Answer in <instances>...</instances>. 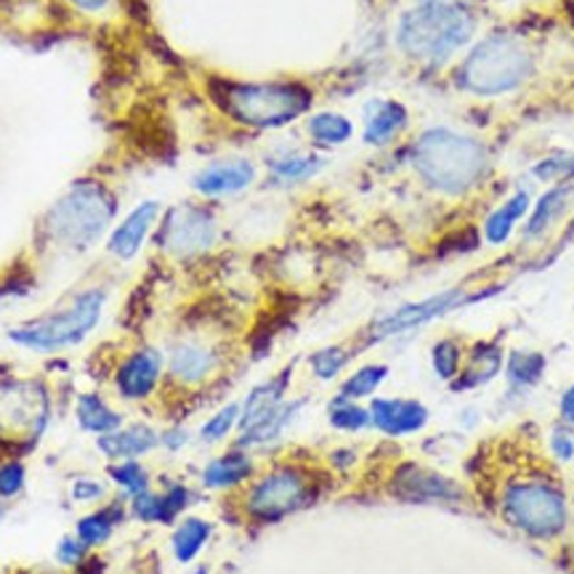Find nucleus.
Instances as JSON below:
<instances>
[{"label": "nucleus", "instance_id": "nucleus-36", "mask_svg": "<svg viewBox=\"0 0 574 574\" xmlns=\"http://www.w3.org/2000/svg\"><path fill=\"white\" fill-rule=\"evenodd\" d=\"M159 495V525H174L178 516L184 514L195 500V493L187 484H168Z\"/></svg>", "mask_w": 574, "mask_h": 574}, {"label": "nucleus", "instance_id": "nucleus-24", "mask_svg": "<svg viewBox=\"0 0 574 574\" xmlns=\"http://www.w3.org/2000/svg\"><path fill=\"white\" fill-rule=\"evenodd\" d=\"M529 208H532V197H529V191L527 189L514 191V195H510L503 206H497L493 213L487 216V221H484L482 227L484 242H489V245H506L510 234H514V229L519 227V221L525 219V216H529Z\"/></svg>", "mask_w": 574, "mask_h": 574}, {"label": "nucleus", "instance_id": "nucleus-26", "mask_svg": "<svg viewBox=\"0 0 574 574\" xmlns=\"http://www.w3.org/2000/svg\"><path fill=\"white\" fill-rule=\"evenodd\" d=\"M266 168H269L274 181L303 184L324 168V157L306 150H283L274 152V155L266 159Z\"/></svg>", "mask_w": 574, "mask_h": 574}, {"label": "nucleus", "instance_id": "nucleus-8", "mask_svg": "<svg viewBox=\"0 0 574 574\" xmlns=\"http://www.w3.org/2000/svg\"><path fill=\"white\" fill-rule=\"evenodd\" d=\"M219 234V219L213 210L181 202L159 219L157 245L170 258L191 261L213 251Z\"/></svg>", "mask_w": 574, "mask_h": 574}, {"label": "nucleus", "instance_id": "nucleus-39", "mask_svg": "<svg viewBox=\"0 0 574 574\" xmlns=\"http://www.w3.org/2000/svg\"><path fill=\"white\" fill-rule=\"evenodd\" d=\"M27 484V468L19 461L0 465V497H16Z\"/></svg>", "mask_w": 574, "mask_h": 574}, {"label": "nucleus", "instance_id": "nucleus-17", "mask_svg": "<svg viewBox=\"0 0 574 574\" xmlns=\"http://www.w3.org/2000/svg\"><path fill=\"white\" fill-rule=\"evenodd\" d=\"M410 125V110L399 99H369L362 107V142L367 146L394 144Z\"/></svg>", "mask_w": 574, "mask_h": 574}, {"label": "nucleus", "instance_id": "nucleus-5", "mask_svg": "<svg viewBox=\"0 0 574 574\" xmlns=\"http://www.w3.org/2000/svg\"><path fill=\"white\" fill-rule=\"evenodd\" d=\"M114 213H118V197L112 195V189L86 178L73 184L48 210L46 234L59 247L86 253L110 232Z\"/></svg>", "mask_w": 574, "mask_h": 574}, {"label": "nucleus", "instance_id": "nucleus-23", "mask_svg": "<svg viewBox=\"0 0 574 574\" xmlns=\"http://www.w3.org/2000/svg\"><path fill=\"white\" fill-rule=\"evenodd\" d=\"M125 514H128V500L118 495L114 500L107 503V506L80 516L78 525H75V534H78L88 548L104 545V542L112 540L114 529H118L120 521L125 519Z\"/></svg>", "mask_w": 574, "mask_h": 574}, {"label": "nucleus", "instance_id": "nucleus-6", "mask_svg": "<svg viewBox=\"0 0 574 574\" xmlns=\"http://www.w3.org/2000/svg\"><path fill=\"white\" fill-rule=\"evenodd\" d=\"M107 306V290L104 287H86V290L75 292L67 306L51 311V314L32 319V322L14 328L9 333L16 346L41 351V354H54V351H64L80 346L88 335L93 333L99 324L101 311Z\"/></svg>", "mask_w": 574, "mask_h": 574}, {"label": "nucleus", "instance_id": "nucleus-14", "mask_svg": "<svg viewBox=\"0 0 574 574\" xmlns=\"http://www.w3.org/2000/svg\"><path fill=\"white\" fill-rule=\"evenodd\" d=\"M159 219H163V206L157 200L139 202L110 232V238H107V253L114 261H120V264L133 261L142 253V247L150 240V234L155 232Z\"/></svg>", "mask_w": 574, "mask_h": 574}, {"label": "nucleus", "instance_id": "nucleus-37", "mask_svg": "<svg viewBox=\"0 0 574 574\" xmlns=\"http://www.w3.org/2000/svg\"><path fill=\"white\" fill-rule=\"evenodd\" d=\"M532 176L540 178V181H548V184H572L574 155L559 152V155L540 159V163L532 168Z\"/></svg>", "mask_w": 574, "mask_h": 574}, {"label": "nucleus", "instance_id": "nucleus-16", "mask_svg": "<svg viewBox=\"0 0 574 574\" xmlns=\"http://www.w3.org/2000/svg\"><path fill=\"white\" fill-rule=\"evenodd\" d=\"M391 493L401 500L415 503H437V500H457L461 489L452 478L439 474V471L423 468V465H401L391 476Z\"/></svg>", "mask_w": 574, "mask_h": 574}, {"label": "nucleus", "instance_id": "nucleus-41", "mask_svg": "<svg viewBox=\"0 0 574 574\" xmlns=\"http://www.w3.org/2000/svg\"><path fill=\"white\" fill-rule=\"evenodd\" d=\"M189 431L184 426H170V429L159 431V446L168 452H181L189 444Z\"/></svg>", "mask_w": 574, "mask_h": 574}, {"label": "nucleus", "instance_id": "nucleus-31", "mask_svg": "<svg viewBox=\"0 0 574 574\" xmlns=\"http://www.w3.org/2000/svg\"><path fill=\"white\" fill-rule=\"evenodd\" d=\"M506 373L514 388H532L542 378V373H545V356L540 351L529 349L510 351Z\"/></svg>", "mask_w": 574, "mask_h": 574}, {"label": "nucleus", "instance_id": "nucleus-12", "mask_svg": "<svg viewBox=\"0 0 574 574\" xmlns=\"http://www.w3.org/2000/svg\"><path fill=\"white\" fill-rule=\"evenodd\" d=\"M221 369V354L213 343L184 338L165 356V375L178 388H200Z\"/></svg>", "mask_w": 574, "mask_h": 574}, {"label": "nucleus", "instance_id": "nucleus-44", "mask_svg": "<svg viewBox=\"0 0 574 574\" xmlns=\"http://www.w3.org/2000/svg\"><path fill=\"white\" fill-rule=\"evenodd\" d=\"M69 3L82 11V14H99V11H104L110 5V0H69Z\"/></svg>", "mask_w": 574, "mask_h": 574}, {"label": "nucleus", "instance_id": "nucleus-13", "mask_svg": "<svg viewBox=\"0 0 574 574\" xmlns=\"http://www.w3.org/2000/svg\"><path fill=\"white\" fill-rule=\"evenodd\" d=\"M258 178V168L247 157H223L202 165L191 176V189L206 200H227L247 191Z\"/></svg>", "mask_w": 574, "mask_h": 574}, {"label": "nucleus", "instance_id": "nucleus-34", "mask_svg": "<svg viewBox=\"0 0 574 574\" xmlns=\"http://www.w3.org/2000/svg\"><path fill=\"white\" fill-rule=\"evenodd\" d=\"M463 362H465V351L461 346V341H455V338H442V341L433 343L431 367L444 383H452L457 375H461Z\"/></svg>", "mask_w": 574, "mask_h": 574}, {"label": "nucleus", "instance_id": "nucleus-40", "mask_svg": "<svg viewBox=\"0 0 574 574\" xmlns=\"http://www.w3.org/2000/svg\"><path fill=\"white\" fill-rule=\"evenodd\" d=\"M86 553H88V545L78 538V534H67V538H62L59 545H56V561L64 566L82 564Z\"/></svg>", "mask_w": 574, "mask_h": 574}, {"label": "nucleus", "instance_id": "nucleus-33", "mask_svg": "<svg viewBox=\"0 0 574 574\" xmlns=\"http://www.w3.org/2000/svg\"><path fill=\"white\" fill-rule=\"evenodd\" d=\"M356 351L343 346V343H333V346H324L314 351L309 356V369L317 380H335L343 369L349 367V362L354 360Z\"/></svg>", "mask_w": 574, "mask_h": 574}, {"label": "nucleus", "instance_id": "nucleus-27", "mask_svg": "<svg viewBox=\"0 0 574 574\" xmlns=\"http://www.w3.org/2000/svg\"><path fill=\"white\" fill-rule=\"evenodd\" d=\"M306 133L314 142V146H324V150H333V146H343L354 139V123L343 112H314L306 120Z\"/></svg>", "mask_w": 574, "mask_h": 574}, {"label": "nucleus", "instance_id": "nucleus-7", "mask_svg": "<svg viewBox=\"0 0 574 574\" xmlns=\"http://www.w3.org/2000/svg\"><path fill=\"white\" fill-rule=\"evenodd\" d=\"M317 497L314 478L301 465H277L247 482L242 503L247 516L258 521H279L298 514Z\"/></svg>", "mask_w": 574, "mask_h": 574}, {"label": "nucleus", "instance_id": "nucleus-15", "mask_svg": "<svg viewBox=\"0 0 574 574\" xmlns=\"http://www.w3.org/2000/svg\"><path fill=\"white\" fill-rule=\"evenodd\" d=\"M369 420L375 431L401 439L423 431L431 420V410L418 399L378 397L369 401Z\"/></svg>", "mask_w": 574, "mask_h": 574}, {"label": "nucleus", "instance_id": "nucleus-30", "mask_svg": "<svg viewBox=\"0 0 574 574\" xmlns=\"http://www.w3.org/2000/svg\"><path fill=\"white\" fill-rule=\"evenodd\" d=\"M388 375H391V369H388V365H380V362H369V365H362L356 367L354 373L349 375L346 380L341 383V397L346 399H369L375 397V391L386 383Z\"/></svg>", "mask_w": 574, "mask_h": 574}, {"label": "nucleus", "instance_id": "nucleus-32", "mask_svg": "<svg viewBox=\"0 0 574 574\" xmlns=\"http://www.w3.org/2000/svg\"><path fill=\"white\" fill-rule=\"evenodd\" d=\"M328 423L333 426L335 431H346V433H360L373 426L369 420V407H362L360 401L338 397L328 405Z\"/></svg>", "mask_w": 574, "mask_h": 574}, {"label": "nucleus", "instance_id": "nucleus-20", "mask_svg": "<svg viewBox=\"0 0 574 574\" xmlns=\"http://www.w3.org/2000/svg\"><path fill=\"white\" fill-rule=\"evenodd\" d=\"M290 375L292 365H287L283 373L272 375L269 380L258 383V386L251 388L245 399H242V415H240V431L251 429L253 423H258L261 418H266L274 407H279L287 397V388H290Z\"/></svg>", "mask_w": 574, "mask_h": 574}, {"label": "nucleus", "instance_id": "nucleus-29", "mask_svg": "<svg viewBox=\"0 0 574 574\" xmlns=\"http://www.w3.org/2000/svg\"><path fill=\"white\" fill-rule=\"evenodd\" d=\"M107 478L114 489H118L120 497L131 500V497L146 493L152 489V476L150 468L139 461H118L107 465Z\"/></svg>", "mask_w": 574, "mask_h": 574}, {"label": "nucleus", "instance_id": "nucleus-42", "mask_svg": "<svg viewBox=\"0 0 574 574\" xmlns=\"http://www.w3.org/2000/svg\"><path fill=\"white\" fill-rule=\"evenodd\" d=\"M553 452H556V457H561V461H570V457L574 455V439L570 437V433H564V431L553 433Z\"/></svg>", "mask_w": 574, "mask_h": 574}, {"label": "nucleus", "instance_id": "nucleus-21", "mask_svg": "<svg viewBox=\"0 0 574 574\" xmlns=\"http://www.w3.org/2000/svg\"><path fill=\"white\" fill-rule=\"evenodd\" d=\"M75 420H78L80 431L91 433V437H107L125 426V415L101 397L99 391H82L75 399Z\"/></svg>", "mask_w": 574, "mask_h": 574}, {"label": "nucleus", "instance_id": "nucleus-9", "mask_svg": "<svg viewBox=\"0 0 574 574\" xmlns=\"http://www.w3.org/2000/svg\"><path fill=\"white\" fill-rule=\"evenodd\" d=\"M508 521L532 538H556L566 527V503L559 489L540 482H519L503 495Z\"/></svg>", "mask_w": 574, "mask_h": 574}, {"label": "nucleus", "instance_id": "nucleus-25", "mask_svg": "<svg viewBox=\"0 0 574 574\" xmlns=\"http://www.w3.org/2000/svg\"><path fill=\"white\" fill-rule=\"evenodd\" d=\"M572 197H574V184H556V187L548 189L545 195L534 202L532 213H529V219L525 223V240L527 242L540 240L542 234H545L548 229L564 216V210L570 208Z\"/></svg>", "mask_w": 574, "mask_h": 574}, {"label": "nucleus", "instance_id": "nucleus-43", "mask_svg": "<svg viewBox=\"0 0 574 574\" xmlns=\"http://www.w3.org/2000/svg\"><path fill=\"white\" fill-rule=\"evenodd\" d=\"M559 412H561V418H564V423L574 426V386L566 388V391H564V397H561Z\"/></svg>", "mask_w": 574, "mask_h": 574}, {"label": "nucleus", "instance_id": "nucleus-28", "mask_svg": "<svg viewBox=\"0 0 574 574\" xmlns=\"http://www.w3.org/2000/svg\"><path fill=\"white\" fill-rule=\"evenodd\" d=\"M210 532L213 527L208 525L206 519L200 516H187L181 519L170 534V548H174V556L181 561V564H189L200 556V551L206 548V542L210 540Z\"/></svg>", "mask_w": 574, "mask_h": 574}, {"label": "nucleus", "instance_id": "nucleus-11", "mask_svg": "<svg viewBox=\"0 0 574 574\" xmlns=\"http://www.w3.org/2000/svg\"><path fill=\"white\" fill-rule=\"evenodd\" d=\"M165 378V356L155 346L128 351L112 373V386L123 401H146Z\"/></svg>", "mask_w": 574, "mask_h": 574}, {"label": "nucleus", "instance_id": "nucleus-2", "mask_svg": "<svg viewBox=\"0 0 574 574\" xmlns=\"http://www.w3.org/2000/svg\"><path fill=\"white\" fill-rule=\"evenodd\" d=\"M478 5L446 0H415L397 22V48L405 59L423 67H444L474 43Z\"/></svg>", "mask_w": 574, "mask_h": 574}, {"label": "nucleus", "instance_id": "nucleus-4", "mask_svg": "<svg viewBox=\"0 0 574 574\" xmlns=\"http://www.w3.org/2000/svg\"><path fill=\"white\" fill-rule=\"evenodd\" d=\"M538 73V56L521 35L493 32L471 46L457 64V86L478 99H500L527 86Z\"/></svg>", "mask_w": 574, "mask_h": 574}, {"label": "nucleus", "instance_id": "nucleus-22", "mask_svg": "<svg viewBox=\"0 0 574 574\" xmlns=\"http://www.w3.org/2000/svg\"><path fill=\"white\" fill-rule=\"evenodd\" d=\"M500 369H503L500 346L493 341H476L474 346L468 349V354H465L461 375L452 380V386L461 388V391L463 388H478L484 386V383L493 380Z\"/></svg>", "mask_w": 574, "mask_h": 574}, {"label": "nucleus", "instance_id": "nucleus-19", "mask_svg": "<svg viewBox=\"0 0 574 574\" xmlns=\"http://www.w3.org/2000/svg\"><path fill=\"white\" fill-rule=\"evenodd\" d=\"M255 476V461L251 457V450H242L234 444L223 455L213 457L206 468H202V487L206 489H238L245 487Z\"/></svg>", "mask_w": 574, "mask_h": 574}, {"label": "nucleus", "instance_id": "nucleus-18", "mask_svg": "<svg viewBox=\"0 0 574 574\" xmlns=\"http://www.w3.org/2000/svg\"><path fill=\"white\" fill-rule=\"evenodd\" d=\"M159 446V431L150 423H131L118 429L114 433L96 439V450L104 455L110 463L118 461H139V457L150 455Z\"/></svg>", "mask_w": 574, "mask_h": 574}, {"label": "nucleus", "instance_id": "nucleus-3", "mask_svg": "<svg viewBox=\"0 0 574 574\" xmlns=\"http://www.w3.org/2000/svg\"><path fill=\"white\" fill-rule=\"evenodd\" d=\"M210 96L232 123L251 131H283L309 114L314 91L301 80H210Z\"/></svg>", "mask_w": 574, "mask_h": 574}, {"label": "nucleus", "instance_id": "nucleus-10", "mask_svg": "<svg viewBox=\"0 0 574 574\" xmlns=\"http://www.w3.org/2000/svg\"><path fill=\"white\" fill-rule=\"evenodd\" d=\"M465 301H468V296H465L463 290H444L431 298H423V301L399 306V309L388 311V314L378 317L373 324H369L367 341L380 343V341H388V338L412 333V330L423 328V324L433 322V319L444 317L446 311L457 309V306H463Z\"/></svg>", "mask_w": 574, "mask_h": 574}, {"label": "nucleus", "instance_id": "nucleus-35", "mask_svg": "<svg viewBox=\"0 0 574 574\" xmlns=\"http://www.w3.org/2000/svg\"><path fill=\"white\" fill-rule=\"evenodd\" d=\"M240 415H242V401H229V405H223L219 412H213L206 423H202L200 442L219 444L223 439L232 437V433L240 429Z\"/></svg>", "mask_w": 574, "mask_h": 574}, {"label": "nucleus", "instance_id": "nucleus-1", "mask_svg": "<svg viewBox=\"0 0 574 574\" xmlns=\"http://www.w3.org/2000/svg\"><path fill=\"white\" fill-rule=\"evenodd\" d=\"M410 163L420 181L444 197H465L493 170V152L482 139L457 128L433 125L418 133Z\"/></svg>", "mask_w": 574, "mask_h": 574}, {"label": "nucleus", "instance_id": "nucleus-38", "mask_svg": "<svg viewBox=\"0 0 574 574\" xmlns=\"http://www.w3.org/2000/svg\"><path fill=\"white\" fill-rule=\"evenodd\" d=\"M75 503H104L110 500V484L96 476H78L69 487Z\"/></svg>", "mask_w": 574, "mask_h": 574}]
</instances>
